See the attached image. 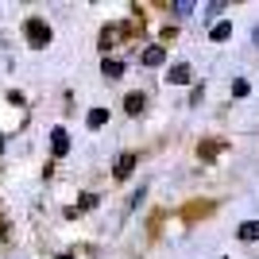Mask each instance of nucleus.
<instances>
[{"label": "nucleus", "mask_w": 259, "mask_h": 259, "mask_svg": "<svg viewBox=\"0 0 259 259\" xmlns=\"http://www.w3.org/2000/svg\"><path fill=\"white\" fill-rule=\"evenodd\" d=\"M23 35H27V43H31L35 51H43V47H51V39H54L51 23H47V20H39V16H31V20L23 23Z\"/></svg>", "instance_id": "obj_1"}, {"label": "nucleus", "mask_w": 259, "mask_h": 259, "mask_svg": "<svg viewBox=\"0 0 259 259\" xmlns=\"http://www.w3.org/2000/svg\"><path fill=\"white\" fill-rule=\"evenodd\" d=\"M166 81H170V85H190V81H194V66L190 62H174L170 74H166Z\"/></svg>", "instance_id": "obj_2"}, {"label": "nucleus", "mask_w": 259, "mask_h": 259, "mask_svg": "<svg viewBox=\"0 0 259 259\" xmlns=\"http://www.w3.org/2000/svg\"><path fill=\"white\" fill-rule=\"evenodd\" d=\"M66 151H70V136H66V128H54L51 132V155H54V159H62Z\"/></svg>", "instance_id": "obj_3"}, {"label": "nucleus", "mask_w": 259, "mask_h": 259, "mask_svg": "<svg viewBox=\"0 0 259 259\" xmlns=\"http://www.w3.org/2000/svg\"><path fill=\"white\" fill-rule=\"evenodd\" d=\"M166 62V47H147V51L140 54V66H147V70H155V66Z\"/></svg>", "instance_id": "obj_4"}, {"label": "nucleus", "mask_w": 259, "mask_h": 259, "mask_svg": "<svg viewBox=\"0 0 259 259\" xmlns=\"http://www.w3.org/2000/svg\"><path fill=\"white\" fill-rule=\"evenodd\" d=\"M101 74H105L108 81H116V77H124V62H120V58H105V62H101Z\"/></svg>", "instance_id": "obj_5"}, {"label": "nucleus", "mask_w": 259, "mask_h": 259, "mask_svg": "<svg viewBox=\"0 0 259 259\" xmlns=\"http://www.w3.org/2000/svg\"><path fill=\"white\" fill-rule=\"evenodd\" d=\"M143 108H147V97H143V93H128V97H124V112H132V116H140Z\"/></svg>", "instance_id": "obj_6"}, {"label": "nucleus", "mask_w": 259, "mask_h": 259, "mask_svg": "<svg viewBox=\"0 0 259 259\" xmlns=\"http://www.w3.org/2000/svg\"><path fill=\"white\" fill-rule=\"evenodd\" d=\"M132 170H136V155H132V151H124V155L116 159V178H128Z\"/></svg>", "instance_id": "obj_7"}, {"label": "nucleus", "mask_w": 259, "mask_h": 259, "mask_svg": "<svg viewBox=\"0 0 259 259\" xmlns=\"http://www.w3.org/2000/svg\"><path fill=\"white\" fill-rule=\"evenodd\" d=\"M209 39H213V43H225V39H232V23H228V20L213 23V31H209Z\"/></svg>", "instance_id": "obj_8"}, {"label": "nucleus", "mask_w": 259, "mask_h": 259, "mask_svg": "<svg viewBox=\"0 0 259 259\" xmlns=\"http://www.w3.org/2000/svg\"><path fill=\"white\" fill-rule=\"evenodd\" d=\"M236 236L248 240V244H251V240H259V221H244V225L236 228Z\"/></svg>", "instance_id": "obj_9"}, {"label": "nucleus", "mask_w": 259, "mask_h": 259, "mask_svg": "<svg viewBox=\"0 0 259 259\" xmlns=\"http://www.w3.org/2000/svg\"><path fill=\"white\" fill-rule=\"evenodd\" d=\"M85 124H89V128H105V124H108V108H89Z\"/></svg>", "instance_id": "obj_10"}, {"label": "nucleus", "mask_w": 259, "mask_h": 259, "mask_svg": "<svg viewBox=\"0 0 259 259\" xmlns=\"http://www.w3.org/2000/svg\"><path fill=\"white\" fill-rule=\"evenodd\" d=\"M174 16H178V20H186V16H194V12H197V4H194V0H178V4H174Z\"/></svg>", "instance_id": "obj_11"}, {"label": "nucleus", "mask_w": 259, "mask_h": 259, "mask_svg": "<svg viewBox=\"0 0 259 259\" xmlns=\"http://www.w3.org/2000/svg\"><path fill=\"white\" fill-rule=\"evenodd\" d=\"M120 35H124V27H105V35H101V47H108V43H116Z\"/></svg>", "instance_id": "obj_12"}, {"label": "nucleus", "mask_w": 259, "mask_h": 259, "mask_svg": "<svg viewBox=\"0 0 259 259\" xmlns=\"http://www.w3.org/2000/svg\"><path fill=\"white\" fill-rule=\"evenodd\" d=\"M232 97H248V81H244V77L232 81Z\"/></svg>", "instance_id": "obj_13"}, {"label": "nucleus", "mask_w": 259, "mask_h": 259, "mask_svg": "<svg viewBox=\"0 0 259 259\" xmlns=\"http://www.w3.org/2000/svg\"><path fill=\"white\" fill-rule=\"evenodd\" d=\"M97 205V194H81V209H93Z\"/></svg>", "instance_id": "obj_14"}, {"label": "nucleus", "mask_w": 259, "mask_h": 259, "mask_svg": "<svg viewBox=\"0 0 259 259\" xmlns=\"http://www.w3.org/2000/svg\"><path fill=\"white\" fill-rule=\"evenodd\" d=\"M251 35H255V43H259V27H255V31H251Z\"/></svg>", "instance_id": "obj_15"}, {"label": "nucleus", "mask_w": 259, "mask_h": 259, "mask_svg": "<svg viewBox=\"0 0 259 259\" xmlns=\"http://www.w3.org/2000/svg\"><path fill=\"white\" fill-rule=\"evenodd\" d=\"M58 259H74V255H58Z\"/></svg>", "instance_id": "obj_16"}]
</instances>
